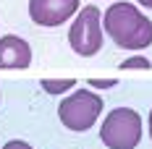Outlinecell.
Wrapping results in <instances>:
<instances>
[{
    "label": "cell",
    "instance_id": "obj_2",
    "mask_svg": "<svg viewBox=\"0 0 152 149\" xmlns=\"http://www.w3.org/2000/svg\"><path fill=\"white\" fill-rule=\"evenodd\" d=\"M102 144L110 149H134L142 141V118L131 107H115L107 113L100 128Z\"/></svg>",
    "mask_w": 152,
    "mask_h": 149
},
{
    "label": "cell",
    "instance_id": "obj_9",
    "mask_svg": "<svg viewBox=\"0 0 152 149\" xmlns=\"http://www.w3.org/2000/svg\"><path fill=\"white\" fill-rule=\"evenodd\" d=\"M3 149H31V147L26 144V141H8Z\"/></svg>",
    "mask_w": 152,
    "mask_h": 149
},
{
    "label": "cell",
    "instance_id": "obj_10",
    "mask_svg": "<svg viewBox=\"0 0 152 149\" xmlns=\"http://www.w3.org/2000/svg\"><path fill=\"white\" fill-rule=\"evenodd\" d=\"M89 84H92V86H97V89H107V86H113L115 81H100V78H92Z\"/></svg>",
    "mask_w": 152,
    "mask_h": 149
},
{
    "label": "cell",
    "instance_id": "obj_11",
    "mask_svg": "<svg viewBox=\"0 0 152 149\" xmlns=\"http://www.w3.org/2000/svg\"><path fill=\"white\" fill-rule=\"evenodd\" d=\"M139 3H142L144 8H152V0H139Z\"/></svg>",
    "mask_w": 152,
    "mask_h": 149
},
{
    "label": "cell",
    "instance_id": "obj_1",
    "mask_svg": "<svg viewBox=\"0 0 152 149\" xmlns=\"http://www.w3.org/2000/svg\"><path fill=\"white\" fill-rule=\"evenodd\" d=\"M102 21L110 39L123 50H144L152 45V21L131 3H113Z\"/></svg>",
    "mask_w": 152,
    "mask_h": 149
},
{
    "label": "cell",
    "instance_id": "obj_8",
    "mask_svg": "<svg viewBox=\"0 0 152 149\" xmlns=\"http://www.w3.org/2000/svg\"><path fill=\"white\" fill-rule=\"evenodd\" d=\"M121 68H144V71H147V68H150V60L142 58V55H139V58H129V60L121 63Z\"/></svg>",
    "mask_w": 152,
    "mask_h": 149
},
{
    "label": "cell",
    "instance_id": "obj_6",
    "mask_svg": "<svg viewBox=\"0 0 152 149\" xmlns=\"http://www.w3.org/2000/svg\"><path fill=\"white\" fill-rule=\"evenodd\" d=\"M31 65V47L26 39L5 34L0 37V71H13V68H29Z\"/></svg>",
    "mask_w": 152,
    "mask_h": 149
},
{
    "label": "cell",
    "instance_id": "obj_4",
    "mask_svg": "<svg viewBox=\"0 0 152 149\" xmlns=\"http://www.w3.org/2000/svg\"><path fill=\"white\" fill-rule=\"evenodd\" d=\"M102 13L94 5H84L81 13H76L71 31H68V45L76 55H97L102 50V26H100Z\"/></svg>",
    "mask_w": 152,
    "mask_h": 149
},
{
    "label": "cell",
    "instance_id": "obj_12",
    "mask_svg": "<svg viewBox=\"0 0 152 149\" xmlns=\"http://www.w3.org/2000/svg\"><path fill=\"white\" fill-rule=\"evenodd\" d=\"M150 139H152V110H150Z\"/></svg>",
    "mask_w": 152,
    "mask_h": 149
},
{
    "label": "cell",
    "instance_id": "obj_5",
    "mask_svg": "<svg viewBox=\"0 0 152 149\" xmlns=\"http://www.w3.org/2000/svg\"><path fill=\"white\" fill-rule=\"evenodd\" d=\"M79 13V0H29V16L39 26H61Z\"/></svg>",
    "mask_w": 152,
    "mask_h": 149
},
{
    "label": "cell",
    "instance_id": "obj_7",
    "mask_svg": "<svg viewBox=\"0 0 152 149\" xmlns=\"http://www.w3.org/2000/svg\"><path fill=\"white\" fill-rule=\"evenodd\" d=\"M76 81L74 78H42V89L47 94H63V92L74 89Z\"/></svg>",
    "mask_w": 152,
    "mask_h": 149
},
{
    "label": "cell",
    "instance_id": "obj_3",
    "mask_svg": "<svg viewBox=\"0 0 152 149\" xmlns=\"http://www.w3.org/2000/svg\"><path fill=\"white\" fill-rule=\"evenodd\" d=\"M102 113V97L89 89H76L74 94L63 97L58 107V118L68 131H87Z\"/></svg>",
    "mask_w": 152,
    "mask_h": 149
}]
</instances>
